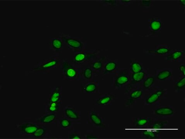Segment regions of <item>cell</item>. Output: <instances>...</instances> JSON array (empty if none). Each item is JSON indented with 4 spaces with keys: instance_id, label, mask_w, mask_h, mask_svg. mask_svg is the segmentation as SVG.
<instances>
[{
    "instance_id": "obj_4",
    "label": "cell",
    "mask_w": 185,
    "mask_h": 139,
    "mask_svg": "<svg viewBox=\"0 0 185 139\" xmlns=\"http://www.w3.org/2000/svg\"><path fill=\"white\" fill-rule=\"evenodd\" d=\"M61 62L62 60H61L59 57L57 55L51 56L49 59L40 63L36 67L34 68L32 71L35 72L46 74L49 73L51 69L60 66Z\"/></svg>"
},
{
    "instance_id": "obj_32",
    "label": "cell",
    "mask_w": 185,
    "mask_h": 139,
    "mask_svg": "<svg viewBox=\"0 0 185 139\" xmlns=\"http://www.w3.org/2000/svg\"><path fill=\"white\" fill-rule=\"evenodd\" d=\"M170 49H168L166 48H160L156 50L155 52L157 54L163 55L168 53L170 51Z\"/></svg>"
},
{
    "instance_id": "obj_35",
    "label": "cell",
    "mask_w": 185,
    "mask_h": 139,
    "mask_svg": "<svg viewBox=\"0 0 185 139\" xmlns=\"http://www.w3.org/2000/svg\"><path fill=\"white\" fill-rule=\"evenodd\" d=\"M86 138L87 139H97L98 137L97 136H94V135L92 134H88L86 136Z\"/></svg>"
},
{
    "instance_id": "obj_17",
    "label": "cell",
    "mask_w": 185,
    "mask_h": 139,
    "mask_svg": "<svg viewBox=\"0 0 185 139\" xmlns=\"http://www.w3.org/2000/svg\"><path fill=\"white\" fill-rule=\"evenodd\" d=\"M145 75V72L142 71L138 73H133L131 76L132 83L138 82L141 81L144 79Z\"/></svg>"
},
{
    "instance_id": "obj_2",
    "label": "cell",
    "mask_w": 185,
    "mask_h": 139,
    "mask_svg": "<svg viewBox=\"0 0 185 139\" xmlns=\"http://www.w3.org/2000/svg\"><path fill=\"white\" fill-rule=\"evenodd\" d=\"M62 69V78L64 80H79L80 68L69 61L67 59L62 60L61 64Z\"/></svg>"
},
{
    "instance_id": "obj_20",
    "label": "cell",
    "mask_w": 185,
    "mask_h": 139,
    "mask_svg": "<svg viewBox=\"0 0 185 139\" xmlns=\"http://www.w3.org/2000/svg\"><path fill=\"white\" fill-rule=\"evenodd\" d=\"M59 124L62 128L67 129L72 125V122L67 118L63 119L60 120Z\"/></svg>"
},
{
    "instance_id": "obj_36",
    "label": "cell",
    "mask_w": 185,
    "mask_h": 139,
    "mask_svg": "<svg viewBox=\"0 0 185 139\" xmlns=\"http://www.w3.org/2000/svg\"><path fill=\"white\" fill-rule=\"evenodd\" d=\"M180 70L183 73L184 75H185V69L184 65H182L180 67Z\"/></svg>"
},
{
    "instance_id": "obj_25",
    "label": "cell",
    "mask_w": 185,
    "mask_h": 139,
    "mask_svg": "<svg viewBox=\"0 0 185 139\" xmlns=\"http://www.w3.org/2000/svg\"><path fill=\"white\" fill-rule=\"evenodd\" d=\"M156 132L152 131H149L147 130L143 132V136L148 139H154L156 138Z\"/></svg>"
},
{
    "instance_id": "obj_5",
    "label": "cell",
    "mask_w": 185,
    "mask_h": 139,
    "mask_svg": "<svg viewBox=\"0 0 185 139\" xmlns=\"http://www.w3.org/2000/svg\"><path fill=\"white\" fill-rule=\"evenodd\" d=\"M81 69L80 81L81 82H88L93 80L94 77L97 75L89 64L80 67Z\"/></svg>"
},
{
    "instance_id": "obj_10",
    "label": "cell",
    "mask_w": 185,
    "mask_h": 139,
    "mask_svg": "<svg viewBox=\"0 0 185 139\" xmlns=\"http://www.w3.org/2000/svg\"><path fill=\"white\" fill-rule=\"evenodd\" d=\"M89 117L90 122L96 127H103L104 126L102 120L96 112L92 111L90 113Z\"/></svg>"
},
{
    "instance_id": "obj_27",
    "label": "cell",
    "mask_w": 185,
    "mask_h": 139,
    "mask_svg": "<svg viewBox=\"0 0 185 139\" xmlns=\"http://www.w3.org/2000/svg\"><path fill=\"white\" fill-rule=\"evenodd\" d=\"M167 124V122L158 121L155 122L152 126V128L154 129H160L163 128Z\"/></svg>"
},
{
    "instance_id": "obj_23",
    "label": "cell",
    "mask_w": 185,
    "mask_h": 139,
    "mask_svg": "<svg viewBox=\"0 0 185 139\" xmlns=\"http://www.w3.org/2000/svg\"><path fill=\"white\" fill-rule=\"evenodd\" d=\"M143 94V91L140 90L134 91L131 93L130 95V100H133L134 99H139Z\"/></svg>"
},
{
    "instance_id": "obj_21",
    "label": "cell",
    "mask_w": 185,
    "mask_h": 139,
    "mask_svg": "<svg viewBox=\"0 0 185 139\" xmlns=\"http://www.w3.org/2000/svg\"><path fill=\"white\" fill-rule=\"evenodd\" d=\"M112 100V98L109 96H105L98 99L96 102L97 104L105 105L109 103Z\"/></svg>"
},
{
    "instance_id": "obj_22",
    "label": "cell",
    "mask_w": 185,
    "mask_h": 139,
    "mask_svg": "<svg viewBox=\"0 0 185 139\" xmlns=\"http://www.w3.org/2000/svg\"><path fill=\"white\" fill-rule=\"evenodd\" d=\"M131 70L133 73H138L142 71V67L139 63L134 62L131 65Z\"/></svg>"
},
{
    "instance_id": "obj_26",
    "label": "cell",
    "mask_w": 185,
    "mask_h": 139,
    "mask_svg": "<svg viewBox=\"0 0 185 139\" xmlns=\"http://www.w3.org/2000/svg\"><path fill=\"white\" fill-rule=\"evenodd\" d=\"M148 122L149 120L148 119L145 118H143L136 120V121L134 122V124L137 127H140L146 125Z\"/></svg>"
},
{
    "instance_id": "obj_28",
    "label": "cell",
    "mask_w": 185,
    "mask_h": 139,
    "mask_svg": "<svg viewBox=\"0 0 185 139\" xmlns=\"http://www.w3.org/2000/svg\"><path fill=\"white\" fill-rule=\"evenodd\" d=\"M154 82V79L153 77L147 78L144 82V86L146 89L149 88L153 85Z\"/></svg>"
},
{
    "instance_id": "obj_16",
    "label": "cell",
    "mask_w": 185,
    "mask_h": 139,
    "mask_svg": "<svg viewBox=\"0 0 185 139\" xmlns=\"http://www.w3.org/2000/svg\"><path fill=\"white\" fill-rule=\"evenodd\" d=\"M163 92L161 91H159L153 93L146 100V102L148 104H152L154 103L156 101H157L160 97L162 95Z\"/></svg>"
},
{
    "instance_id": "obj_18",
    "label": "cell",
    "mask_w": 185,
    "mask_h": 139,
    "mask_svg": "<svg viewBox=\"0 0 185 139\" xmlns=\"http://www.w3.org/2000/svg\"><path fill=\"white\" fill-rule=\"evenodd\" d=\"M183 55V53L181 51H175L167 57V60H177L181 58Z\"/></svg>"
},
{
    "instance_id": "obj_19",
    "label": "cell",
    "mask_w": 185,
    "mask_h": 139,
    "mask_svg": "<svg viewBox=\"0 0 185 139\" xmlns=\"http://www.w3.org/2000/svg\"><path fill=\"white\" fill-rule=\"evenodd\" d=\"M56 115L54 114H51L45 115L40 119V121L44 123H49L52 122L56 119Z\"/></svg>"
},
{
    "instance_id": "obj_30",
    "label": "cell",
    "mask_w": 185,
    "mask_h": 139,
    "mask_svg": "<svg viewBox=\"0 0 185 139\" xmlns=\"http://www.w3.org/2000/svg\"><path fill=\"white\" fill-rule=\"evenodd\" d=\"M151 28L153 30H158L161 28V24L160 22L158 21H154L152 22L151 24Z\"/></svg>"
},
{
    "instance_id": "obj_6",
    "label": "cell",
    "mask_w": 185,
    "mask_h": 139,
    "mask_svg": "<svg viewBox=\"0 0 185 139\" xmlns=\"http://www.w3.org/2000/svg\"><path fill=\"white\" fill-rule=\"evenodd\" d=\"M129 82L128 72L126 70H123L114 78L113 85L116 88H120Z\"/></svg>"
},
{
    "instance_id": "obj_1",
    "label": "cell",
    "mask_w": 185,
    "mask_h": 139,
    "mask_svg": "<svg viewBox=\"0 0 185 139\" xmlns=\"http://www.w3.org/2000/svg\"><path fill=\"white\" fill-rule=\"evenodd\" d=\"M59 37L63 41L64 45L74 53L86 50L87 41L83 37H73L64 33L60 34Z\"/></svg>"
},
{
    "instance_id": "obj_13",
    "label": "cell",
    "mask_w": 185,
    "mask_h": 139,
    "mask_svg": "<svg viewBox=\"0 0 185 139\" xmlns=\"http://www.w3.org/2000/svg\"><path fill=\"white\" fill-rule=\"evenodd\" d=\"M117 68V64L115 62L112 61L106 63L102 69L104 74L111 73L115 71Z\"/></svg>"
},
{
    "instance_id": "obj_34",
    "label": "cell",
    "mask_w": 185,
    "mask_h": 139,
    "mask_svg": "<svg viewBox=\"0 0 185 139\" xmlns=\"http://www.w3.org/2000/svg\"><path fill=\"white\" fill-rule=\"evenodd\" d=\"M69 139H81V137L79 134L77 133H73L70 134L69 136Z\"/></svg>"
},
{
    "instance_id": "obj_38",
    "label": "cell",
    "mask_w": 185,
    "mask_h": 139,
    "mask_svg": "<svg viewBox=\"0 0 185 139\" xmlns=\"http://www.w3.org/2000/svg\"><path fill=\"white\" fill-rule=\"evenodd\" d=\"M181 1V3H182V4H183L184 5H185V0H183V1Z\"/></svg>"
},
{
    "instance_id": "obj_8",
    "label": "cell",
    "mask_w": 185,
    "mask_h": 139,
    "mask_svg": "<svg viewBox=\"0 0 185 139\" xmlns=\"http://www.w3.org/2000/svg\"><path fill=\"white\" fill-rule=\"evenodd\" d=\"M98 82L97 81H92L83 83L81 91L82 93H95L98 88Z\"/></svg>"
},
{
    "instance_id": "obj_12",
    "label": "cell",
    "mask_w": 185,
    "mask_h": 139,
    "mask_svg": "<svg viewBox=\"0 0 185 139\" xmlns=\"http://www.w3.org/2000/svg\"><path fill=\"white\" fill-rule=\"evenodd\" d=\"M65 117L69 120H77L79 118V115L78 112L71 107H68L64 110Z\"/></svg>"
},
{
    "instance_id": "obj_9",
    "label": "cell",
    "mask_w": 185,
    "mask_h": 139,
    "mask_svg": "<svg viewBox=\"0 0 185 139\" xmlns=\"http://www.w3.org/2000/svg\"><path fill=\"white\" fill-rule=\"evenodd\" d=\"M105 61V59L104 58H97L92 61L88 64L92 71L97 75L98 73H100L101 71H102Z\"/></svg>"
},
{
    "instance_id": "obj_29",
    "label": "cell",
    "mask_w": 185,
    "mask_h": 139,
    "mask_svg": "<svg viewBox=\"0 0 185 139\" xmlns=\"http://www.w3.org/2000/svg\"><path fill=\"white\" fill-rule=\"evenodd\" d=\"M59 106L57 102H51L49 107V110L51 112H57L59 109Z\"/></svg>"
},
{
    "instance_id": "obj_37",
    "label": "cell",
    "mask_w": 185,
    "mask_h": 139,
    "mask_svg": "<svg viewBox=\"0 0 185 139\" xmlns=\"http://www.w3.org/2000/svg\"><path fill=\"white\" fill-rule=\"evenodd\" d=\"M143 3L144 5H145V6H148L150 3V1H143Z\"/></svg>"
},
{
    "instance_id": "obj_14",
    "label": "cell",
    "mask_w": 185,
    "mask_h": 139,
    "mask_svg": "<svg viewBox=\"0 0 185 139\" xmlns=\"http://www.w3.org/2000/svg\"><path fill=\"white\" fill-rule=\"evenodd\" d=\"M61 87H55L53 91L50 100L51 102H57L61 98Z\"/></svg>"
},
{
    "instance_id": "obj_15",
    "label": "cell",
    "mask_w": 185,
    "mask_h": 139,
    "mask_svg": "<svg viewBox=\"0 0 185 139\" xmlns=\"http://www.w3.org/2000/svg\"><path fill=\"white\" fill-rule=\"evenodd\" d=\"M156 114L159 115H170L174 114V111L169 107H161L155 111Z\"/></svg>"
},
{
    "instance_id": "obj_31",
    "label": "cell",
    "mask_w": 185,
    "mask_h": 139,
    "mask_svg": "<svg viewBox=\"0 0 185 139\" xmlns=\"http://www.w3.org/2000/svg\"><path fill=\"white\" fill-rule=\"evenodd\" d=\"M45 130L44 128H39L37 129L34 133L33 134V136L36 137H40L42 136L45 133Z\"/></svg>"
},
{
    "instance_id": "obj_3",
    "label": "cell",
    "mask_w": 185,
    "mask_h": 139,
    "mask_svg": "<svg viewBox=\"0 0 185 139\" xmlns=\"http://www.w3.org/2000/svg\"><path fill=\"white\" fill-rule=\"evenodd\" d=\"M98 51L97 50H84L75 53L71 60L76 66L81 67L89 64L92 61L98 58Z\"/></svg>"
},
{
    "instance_id": "obj_24",
    "label": "cell",
    "mask_w": 185,
    "mask_h": 139,
    "mask_svg": "<svg viewBox=\"0 0 185 139\" xmlns=\"http://www.w3.org/2000/svg\"><path fill=\"white\" fill-rule=\"evenodd\" d=\"M171 75V72L168 71H162L159 73L157 76V79L159 80H165Z\"/></svg>"
},
{
    "instance_id": "obj_7",
    "label": "cell",
    "mask_w": 185,
    "mask_h": 139,
    "mask_svg": "<svg viewBox=\"0 0 185 139\" xmlns=\"http://www.w3.org/2000/svg\"><path fill=\"white\" fill-rule=\"evenodd\" d=\"M49 48L54 52L59 53L63 50L64 44L60 37H51L49 39Z\"/></svg>"
},
{
    "instance_id": "obj_33",
    "label": "cell",
    "mask_w": 185,
    "mask_h": 139,
    "mask_svg": "<svg viewBox=\"0 0 185 139\" xmlns=\"http://www.w3.org/2000/svg\"><path fill=\"white\" fill-rule=\"evenodd\" d=\"M185 86V78L184 77L177 83L176 84V87L178 89H181L183 88Z\"/></svg>"
},
{
    "instance_id": "obj_11",
    "label": "cell",
    "mask_w": 185,
    "mask_h": 139,
    "mask_svg": "<svg viewBox=\"0 0 185 139\" xmlns=\"http://www.w3.org/2000/svg\"><path fill=\"white\" fill-rule=\"evenodd\" d=\"M20 128L23 132L27 134H33L38 129L36 125L30 123L22 124Z\"/></svg>"
}]
</instances>
